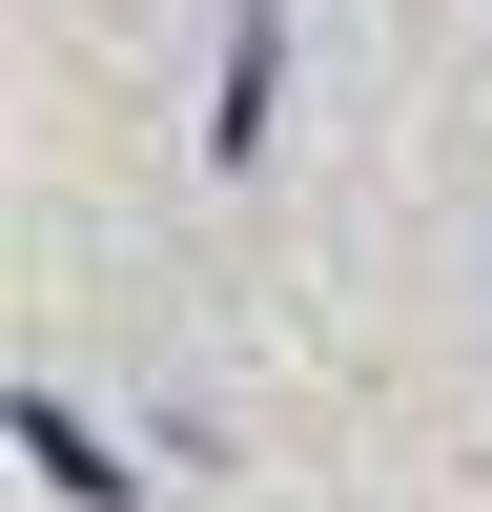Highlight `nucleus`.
<instances>
[{"label": "nucleus", "mask_w": 492, "mask_h": 512, "mask_svg": "<svg viewBox=\"0 0 492 512\" xmlns=\"http://www.w3.org/2000/svg\"><path fill=\"white\" fill-rule=\"evenodd\" d=\"M21 472L62 512H144V451H103V410H62V390H21Z\"/></svg>", "instance_id": "2"}, {"label": "nucleus", "mask_w": 492, "mask_h": 512, "mask_svg": "<svg viewBox=\"0 0 492 512\" xmlns=\"http://www.w3.org/2000/svg\"><path fill=\"white\" fill-rule=\"evenodd\" d=\"M287 144V0H246L226 21V103H205V164H267Z\"/></svg>", "instance_id": "1"}]
</instances>
